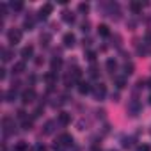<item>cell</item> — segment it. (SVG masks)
Instances as JSON below:
<instances>
[{
	"label": "cell",
	"instance_id": "cell-1",
	"mask_svg": "<svg viewBox=\"0 0 151 151\" xmlns=\"http://www.w3.org/2000/svg\"><path fill=\"white\" fill-rule=\"evenodd\" d=\"M71 144H73V137H71L69 133H64V135L59 137V140L53 144V147H55V149H62V147H68V146H71Z\"/></svg>",
	"mask_w": 151,
	"mask_h": 151
},
{
	"label": "cell",
	"instance_id": "cell-2",
	"mask_svg": "<svg viewBox=\"0 0 151 151\" xmlns=\"http://www.w3.org/2000/svg\"><path fill=\"white\" fill-rule=\"evenodd\" d=\"M22 30L20 29H13V30H9V34H7V37H9V43H13V45H16V43H20L22 41Z\"/></svg>",
	"mask_w": 151,
	"mask_h": 151
},
{
	"label": "cell",
	"instance_id": "cell-3",
	"mask_svg": "<svg viewBox=\"0 0 151 151\" xmlns=\"http://www.w3.org/2000/svg\"><path fill=\"white\" fill-rule=\"evenodd\" d=\"M34 100H36V91H34V89L23 91V94H22V101H23V103H32Z\"/></svg>",
	"mask_w": 151,
	"mask_h": 151
},
{
	"label": "cell",
	"instance_id": "cell-4",
	"mask_svg": "<svg viewBox=\"0 0 151 151\" xmlns=\"http://www.w3.org/2000/svg\"><path fill=\"white\" fill-rule=\"evenodd\" d=\"M93 93H94V96H96L98 100H101V98L107 94V87H105L103 84H98V86L93 87Z\"/></svg>",
	"mask_w": 151,
	"mask_h": 151
},
{
	"label": "cell",
	"instance_id": "cell-5",
	"mask_svg": "<svg viewBox=\"0 0 151 151\" xmlns=\"http://www.w3.org/2000/svg\"><path fill=\"white\" fill-rule=\"evenodd\" d=\"M62 43H64V46H66V48H73V46H75V43H77V37H75V36L69 32V34H66V36L62 37Z\"/></svg>",
	"mask_w": 151,
	"mask_h": 151
},
{
	"label": "cell",
	"instance_id": "cell-6",
	"mask_svg": "<svg viewBox=\"0 0 151 151\" xmlns=\"http://www.w3.org/2000/svg\"><path fill=\"white\" fill-rule=\"evenodd\" d=\"M139 110H140V103H139L137 100H133V101L128 105V114H130V116H137Z\"/></svg>",
	"mask_w": 151,
	"mask_h": 151
},
{
	"label": "cell",
	"instance_id": "cell-7",
	"mask_svg": "<svg viewBox=\"0 0 151 151\" xmlns=\"http://www.w3.org/2000/svg\"><path fill=\"white\" fill-rule=\"evenodd\" d=\"M57 121H59V124L66 126V124H69V123H71V116H69L68 112H60V114L57 116Z\"/></svg>",
	"mask_w": 151,
	"mask_h": 151
},
{
	"label": "cell",
	"instance_id": "cell-8",
	"mask_svg": "<svg viewBox=\"0 0 151 151\" xmlns=\"http://www.w3.org/2000/svg\"><path fill=\"white\" fill-rule=\"evenodd\" d=\"M52 11H53V6H52V4H45V6L41 7V11H39V18H46Z\"/></svg>",
	"mask_w": 151,
	"mask_h": 151
},
{
	"label": "cell",
	"instance_id": "cell-9",
	"mask_svg": "<svg viewBox=\"0 0 151 151\" xmlns=\"http://www.w3.org/2000/svg\"><path fill=\"white\" fill-rule=\"evenodd\" d=\"M91 91H93V87H91L89 82H80V84H78V93H80V94H87V93H91Z\"/></svg>",
	"mask_w": 151,
	"mask_h": 151
},
{
	"label": "cell",
	"instance_id": "cell-10",
	"mask_svg": "<svg viewBox=\"0 0 151 151\" xmlns=\"http://www.w3.org/2000/svg\"><path fill=\"white\" fill-rule=\"evenodd\" d=\"M34 55V46L32 45H29V46H25L23 50H22V57H23V60H27L29 57H32Z\"/></svg>",
	"mask_w": 151,
	"mask_h": 151
},
{
	"label": "cell",
	"instance_id": "cell-11",
	"mask_svg": "<svg viewBox=\"0 0 151 151\" xmlns=\"http://www.w3.org/2000/svg\"><path fill=\"white\" fill-rule=\"evenodd\" d=\"M2 123H4V132H6V133H9L11 128H14V121H13L11 117H4Z\"/></svg>",
	"mask_w": 151,
	"mask_h": 151
},
{
	"label": "cell",
	"instance_id": "cell-12",
	"mask_svg": "<svg viewBox=\"0 0 151 151\" xmlns=\"http://www.w3.org/2000/svg\"><path fill=\"white\" fill-rule=\"evenodd\" d=\"M23 71H25V60H20V62H16V64L13 66V73L20 75V73H23Z\"/></svg>",
	"mask_w": 151,
	"mask_h": 151
},
{
	"label": "cell",
	"instance_id": "cell-13",
	"mask_svg": "<svg viewBox=\"0 0 151 151\" xmlns=\"http://www.w3.org/2000/svg\"><path fill=\"white\" fill-rule=\"evenodd\" d=\"M98 34H100V36H103V37H109V36H110V30H109V25H105V23H101V25L98 27Z\"/></svg>",
	"mask_w": 151,
	"mask_h": 151
},
{
	"label": "cell",
	"instance_id": "cell-14",
	"mask_svg": "<svg viewBox=\"0 0 151 151\" xmlns=\"http://www.w3.org/2000/svg\"><path fill=\"white\" fill-rule=\"evenodd\" d=\"M130 9H132L133 14H139V13L142 11V4H140V2H132V4H130Z\"/></svg>",
	"mask_w": 151,
	"mask_h": 151
},
{
	"label": "cell",
	"instance_id": "cell-15",
	"mask_svg": "<svg viewBox=\"0 0 151 151\" xmlns=\"http://www.w3.org/2000/svg\"><path fill=\"white\" fill-rule=\"evenodd\" d=\"M62 20H64L66 23H73V22H75V14L69 13V11H64V13H62Z\"/></svg>",
	"mask_w": 151,
	"mask_h": 151
},
{
	"label": "cell",
	"instance_id": "cell-16",
	"mask_svg": "<svg viewBox=\"0 0 151 151\" xmlns=\"http://www.w3.org/2000/svg\"><path fill=\"white\" fill-rule=\"evenodd\" d=\"M11 57H13V52L9 48H2V60L7 62V60H11Z\"/></svg>",
	"mask_w": 151,
	"mask_h": 151
},
{
	"label": "cell",
	"instance_id": "cell-17",
	"mask_svg": "<svg viewBox=\"0 0 151 151\" xmlns=\"http://www.w3.org/2000/svg\"><path fill=\"white\" fill-rule=\"evenodd\" d=\"M14 151H29V144L25 140H20L16 146H14Z\"/></svg>",
	"mask_w": 151,
	"mask_h": 151
},
{
	"label": "cell",
	"instance_id": "cell-18",
	"mask_svg": "<svg viewBox=\"0 0 151 151\" xmlns=\"http://www.w3.org/2000/svg\"><path fill=\"white\" fill-rule=\"evenodd\" d=\"M60 64H62V60H60L59 57H57V59H53V60H52V73H55V71L60 68Z\"/></svg>",
	"mask_w": 151,
	"mask_h": 151
},
{
	"label": "cell",
	"instance_id": "cell-19",
	"mask_svg": "<svg viewBox=\"0 0 151 151\" xmlns=\"http://www.w3.org/2000/svg\"><path fill=\"white\" fill-rule=\"evenodd\" d=\"M14 98H16V89H9L6 93V101H13Z\"/></svg>",
	"mask_w": 151,
	"mask_h": 151
},
{
	"label": "cell",
	"instance_id": "cell-20",
	"mask_svg": "<svg viewBox=\"0 0 151 151\" xmlns=\"http://www.w3.org/2000/svg\"><path fill=\"white\" fill-rule=\"evenodd\" d=\"M116 68H117V62H116L114 59H109V60H107V69H109V71H116Z\"/></svg>",
	"mask_w": 151,
	"mask_h": 151
},
{
	"label": "cell",
	"instance_id": "cell-21",
	"mask_svg": "<svg viewBox=\"0 0 151 151\" xmlns=\"http://www.w3.org/2000/svg\"><path fill=\"white\" fill-rule=\"evenodd\" d=\"M41 45L43 46H48L50 45V34H43L41 36Z\"/></svg>",
	"mask_w": 151,
	"mask_h": 151
},
{
	"label": "cell",
	"instance_id": "cell-22",
	"mask_svg": "<svg viewBox=\"0 0 151 151\" xmlns=\"http://www.w3.org/2000/svg\"><path fill=\"white\" fill-rule=\"evenodd\" d=\"M53 124H55L53 121H48V123L45 124V133H52V132H53Z\"/></svg>",
	"mask_w": 151,
	"mask_h": 151
},
{
	"label": "cell",
	"instance_id": "cell-23",
	"mask_svg": "<svg viewBox=\"0 0 151 151\" xmlns=\"http://www.w3.org/2000/svg\"><path fill=\"white\" fill-rule=\"evenodd\" d=\"M78 11L87 14V13H89V4H84V2H82V4H78Z\"/></svg>",
	"mask_w": 151,
	"mask_h": 151
},
{
	"label": "cell",
	"instance_id": "cell-24",
	"mask_svg": "<svg viewBox=\"0 0 151 151\" xmlns=\"http://www.w3.org/2000/svg\"><path fill=\"white\" fill-rule=\"evenodd\" d=\"M124 73H126V75H132V73H133V64H132V62H126V64H124Z\"/></svg>",
	"mask_w": 151,
	"mask_h": 151
},
{
	"label": "cell",
	"instance_id": "cell-25",
	"mask_svg": "<svg viewBox=\"0 0 151 151\" xmlns=\"http://www.w3.org/2000/svg\"><path fill=\"white\" fill-rule=\"evenodd\" d=\"M89 75H91L93 78H96V77H98V68H96V66H91V68H89Z\"/></svg>",
	"mask_w": 151,
	"mask_h": 151
},
{
	"label": "cell",
	"instance_id": "cell-26",
	"mask_svg": "<svg viewBox=\"0 0 151 151\" xmlns=\"http://www.w3.org/2000/svg\"><path fill=\"white\" fill-rule=\"evenodd\" d=\"M11 7H13L14 11H22V9H23V4H22V2H13Z\"/></svg>",
	"mask_w": 151,
	"mask_h": 151
},
{
	"label": "cell",
	"instance_id": "cell-27",
	"mask_svg": "<svg viewBox=\"0 0 151 151\" xmlns=\"http://www.w3.org/2000/svg\"><path fill=\"white\" fill-rule=\"evenodd\" d=\"M86 57H87V60H91V62H94V60H96V53H94V52H87V53H86Z\"/></svg>",
	"mask_w": 151,
	"mask_h": 151
},
{
	"label": "cell",
	"instance_id": "cell-28",
	"mask_svg": "<svg viewBox=\"0 0 151 151\" xmlns=\"http://www.w3.org/2000/svg\"><path fill=\"white\" fill-rule=\"evenodd\" d=\"M45 80H46L48 84H53V80H55V77H53V73H48V75H45Z\"/></svg>",
	"mask_w": 151,
	"mask_h": 151
},
{
	"label": "cell",
	"instance_id": "cell-29",
	"mask_svg": "<svg viewBox=\"0 0 151 151\" xmlns=\"http://www.w3.org/2000/svg\"><path fill=\"white\" fill-rule=\"evenodd\" d=\"M32 128V121L30 119H25L23 121V130H30Z\"/></svg>",
	"mask_w": 151,
	"mask_h": 151
},
{
	"label": "cell",
	"instance_id": "cell-30",
	"mask_svg": "<svg viewBox=\"0 0 151 151\" xmlns=\"http://www.w3.org/2000/svg\"><path fill=\"white\" fill-rule=\"evenodd\" d=\"M116 84H117V87H124L126 86V80L124 78H116Z\"/></svg>",
	"mask_w": 151,
	"mask_h": 151
},
{
	"label": "cell",
	"instance_id": "cell-31",
	"mask_svg": "<svg viewBox=\"0 0 151 151\" xmlns=\"http://www.w3.org/2000/svg\"><path fill=\"white\" fill-rule=\"evenodd\" d=\"M32 25H34V22H32V20H25V23H23V27H25V29H29V30L32 29Z\"/></svg>",
	"mask_w": 151,
	"mask_h": 151
},
{
	"label": "cell",
	"instance_id": "cell-32",
	"mask_svg": "<svg viewBox=\"0 0 151 151\" xmlns=\"http://www.w3.org/2000/svg\"><path fill=\"white\" fill-rule=\"evenodd\" d=\"M89 27H91V23H89V22H84V23L80 25V29H82L84 32H87V30H89Z\"/></svg>",
	"mask_w": 151,
	"mask_h": 151
},
{
	"label": "cell",
	"instance_id": "cell-33",
	"mask_svg": "<svg viewBox=\"0 0 151 151\" xmlns=\"http://www.w3.org/2000/svg\"><path fill=\"white\" fill-rule=\"evenodd\" d=\"M18 117L25 121V119H27V116H25V110H18Z\"/></svg>",
	"mask_w": 151,
	"mask_h": 151
},
{
	"label": "cell",
	"instance_id": "cell-34",
	"mask_svg": "<svg viewBox=\"0 0 151 151\" xmlns=\"http://www.w3.org/2000/svg\"><path fill=\"white\" fill-rule=\"evenodd\" d=\"M137 151H149V146H140Z\"/></svg>",
	"mask_w": 151,
	"mask_h": 151
},
{
	"label": "cell",
	"instance_id": "cell-35",
	"mask_svg": "<svg viewBox=\"0 0 151 151\" xmlns=\"http://www.w3.org/2000/svg\"><path fill=\"white\" fill-rule=\"evenodd\" d=\"M36 64H37V66H41V64H43V59H41V57H37V59H36Z\"/></svg>",
	"mask_w": 151,
	"mask_h": 151
},
{
	"label": "cell",
	"instance_id": "cell-36",
	"mask_svg": "<svg viewBox=\"0 0 151 151\" xmlns=\"http://www.w3.org/2000/svg\"><path fill=\"white\" fill-rule=\"evenodd\" d=\"M36 151H46V147H45V146H37Z\"/></svg>",
	"mask_w": 151,
	"mask_h": 151
},
{
	"label": "cell",
	"instance_id": "cell-37",
	"mask_svg": "<svg viewBox=\"0 0 151 151\" xmlns=\"http://www.w3.org/2000/svg\"><path fill=\"white\" fill-rule=\"evenodd\" d=\"M146 86H147V87L151 89V78H147V80H146Z\"/></svg>",
	"mask_w": 151,
	"mask_h": 151
},
{
	"label": "cell",
	"instance_id": "cell-38",
	"mask_svg": "<svg viewBox=\"0 0 151 151\" xmlns=\"http://www.w3.org/2000/svg\"><path fill=\"white\" fill-rule=\"evenodd\" d=\"M149 103H151V96H149Z\"/></svg>",
	"mask_w": 151,
	"mask_h": 151
}]
</instances>
